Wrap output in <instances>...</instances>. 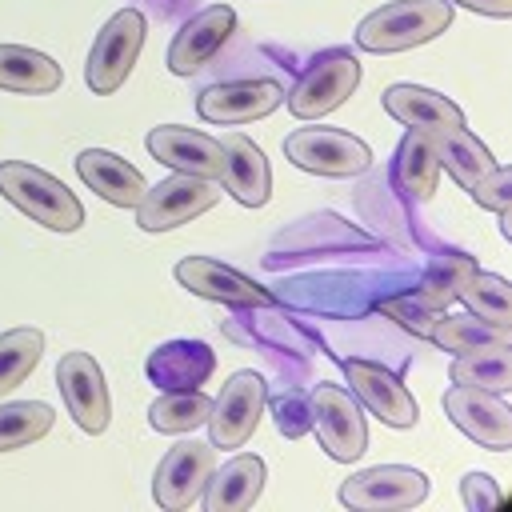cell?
I'll return each instance as SVG.
<instances>
[{"label": "cell", "mask_w": 512, "mask_h": 512, "mask_svg": "<svg viewBox=\"0 0 512 512\" xmlns=\"http://www.w3.org/2000/svg\"><path fill=\"white\" fill-rule=\"evenodd\" d=\"M0 196L52 232H76L84 224V204L68 184L28 160H0Z\"/></svg>", "instance_id": "cell-1"}, {"label": "cell", "mask_w": 512, "mask_h": 512, "mask_svg": "<svg viewBox=\"0 0 512 512\" xmlns=\"http://www.w3.org/2000/svg\"><path fill=\"white\" fill-rule=\"evenodd\" d=\"M452 24V0H392L368 12L356 28L364 52H404L436 40Z\"/></svg>", "instance_id": "cell-2"}, {"label": "cell", "mask_w": 512, "mask_h": 512, "mask_svg": "<svg viewBox=\"0 0 512 512\" xmlns=\"http://www.w3.org/2000/svg\"><path fill=\"white\" fill-rule=\"evenodd\" d=\"M140 48H144V16H140L136 8H120V12L96 32V44H92V52H88V64H84L88 88H92L96 96H112V92L128 80V72H132V64H136Z\"/></svg>", "instance_id": "cell-3"}, {"label": "cell", "mask_w": 512, "mask_h": 512, "mask_svg": "<svg viewBox=\"0 0 512 512\" xmlns=\"http://www.w3.org/2000/svg\"><path fill=\"white\" fill-rule=\"evenodd\" d=\"M360 84V60L344 48L336 52H324L320 60H312L304 68V76L296 80V88L284 96L288 100V112L300 116V120H320L328 116L332 108H340Z\"/></svg>", "instance_id": "cell-4"}, {"label": "cell", "mask_w": 512, "mask_h": 512, "mask_svg": "<svg viewBox=\"0 0 512 512\" xmlns=\"http://www.w3.org/2000/svg\"><path fill=\"white\" fill-rule=\"evenodd\" d=\"M216 200H220L216 180L176 172V176L160 180L156 188H144V196H140V204H136V224H140L144 232H168V228H180V224L196 220V216L208 212Z\"/></svg>", "instance_id": "cell-5"}, {"label": "cell", "mask_w": 512, "mask_h": 512, "mask_svg": "<svg viewBox=\"0 0 512 512\" xmlns=\"http://www.w3.org/2000/svg\"><path fill=\"white\" fill-rule=\"evenodd\" d=\"M308 416H312V432L320 436L324 452L332 460H356L368 448V424L360 404L352 400L348 388L340 384H316L308 396Z\"/></svg>", "instance_id": "cell-6"}, {"label": "cell", "mask_w": 512, "mask_h": 512, "mask_svg": "<svg viewBox=\"0 0 512 512\" xmlns=\"http://www.w3.org/2000/svg\"><path fill=\"white\" fill-rule=\"evenodd\" d=\"M284 156L316 176H360L372 164L368 144L340 128H296L284 140Z\"/></svg>", "instance_id": "cell-7"}, {"label": "cell", "mask_w": 512, "mask_h": 512, "mask_svg": "<svg viewBox=\"0 0 512 512\" xmlns=\"http://www.w3.org/2000/svg\"><path fill=\"white\" fill-rule=\"evenodd\" d=\"M216 468V444L208 440H180L168 448V456L160 460L156 476H152V496L160 508L168 512H184L200 500L208 476Z\"/></svg>", "instance_id": "cell-8"}, {"label": "cell", "mask_w": 512, "mask_h": 512, "mask_svg": "<svg viewBox=\"0 0 512 512\" xmlns=\"http://www.w3.org/2000/svg\"><path fill=\"white\" fill-rule=\"evenodd\" d=\"M424 496H428V476L404 464L364 468L340 484V500L360 512H400V508H416Z\"/></svg>", "instance_id": "cell-9"}, {"label": "cell", "mask_w": 512, "mask_h": 512, "mask_svg": "<svg viewBox=\"0 0 512 512\" xmlns=\"http://www.w3.org/2000/svg\"><path fill=\"white\" fill-rule=\"evenodd\" d=\"M264 400H268L264 376H256V372L228 376V384L220 388V396L212 400V412L204 420L208 432H212V444L216 448H244L248 436L256 432V420L264 412Z\"/></svg>", "instance_id": "cell-10"}, {"label": "cell", "mask_w": 512, "mask_h": 512, "mask_svg": "<svg viewBox=\"0 0 512 512\" xmlns=\"http://www.w3.org/2000/svg\"><path fill=\"white\" fill-rule=\"evenodd\" d=\"M444 412H448V420H452L468 440H476L480 448H492V452L512 448V412H508V404L500 400V392H484V388H472V384H456V388L444 392Z\"/></svg>", "instance_id": "cell-11"}, {"label": "cell", "mask_w": 512, "mask_h": 512, "mask_svg": "<svg viewBox=\"0 0 512 512\" xmlns=\"http://www.w3.org/2000/svg\"><path fill=\"white\" fill-rule=\"evenodd\" d=\"M56 388L72 412V420L84 428V432H104L108 428V416H112V404H108V384H104V372L100 364L88 356V352H64L60 364H56Z\"/></svg>", "instance_id": "cell-12"}, {"label": "cell", "mask_w": 512, "mask_h": 512, "mask_svg": "<svg viewBox=\"0 0 512 512\" xmlns=\"http://www.w3.org/2000/svg\"><path fill=\"white\" fill-rule=\"evenodd\" d=\"M344 376L352 384V396L388 428H412L416 424V400L400 384L396 372H388L376 360H344Z\"/></svg>", "instance_id": "cell-13"}, {"label": "cell", "mask_w": 512, "mask_h": 512, "mask_svg": "<svg viewBox=\"0 0 512 512\" xmlns=\"http://www.w3.org/2000/svg\"><path fill=\"white\" fill-rule=\"evenodd\" d=\"M280 100H284V88L276 80H224L200 92L196 112L208 124H244L280 108Z\"/></svg>", "instance_id": "cell-14"}, {"label": "cell", "mask_w": 512, "mask_h": 512, "mask_svg": "<svg viewBox=\"0 0 512 512\" xmlns=\"http://www.w3.org/2000/svg\"><path fill=\"white\" fill-rule=\"evenodd\" d=\"M232 32H236V12H232L228 4H212V8L196 12V16L176 32V40H172V48H168V68H172L176 76L200 72V68L228 44Z\"/></svg>", "instance_id": "cell-15"}, {"label": "cell", "mask_w": 512, "mask_h": 512, "mask_svg": "<svg viewBox=\"0 0 512 512\" xmlns=\"http://www.w3.org/2000/svg\"><path fill=\"white\" fill-rule=\"evenodd\" d=\"M176 280H180L188 292L204 296V300L248 304V308H268V304H272V296H268L256 280H248V276L236 272V268H224V264L212 260V256H184V260L176 264Z\"/></svg>", "instance_id": "cell-16"}, {"label": "cell", "mask_w": 512, "mask_h": 512, "mask_svg": "<svg viewBox=\"0 0 512 512\" xmlns=\"http://www.w3.org/2000/svg\"><path fill=\"white\" fill-rule=\"evenodd\" d=\"M148 152L172 172H188L204 180L220 176V140H212L208 132H196L184 124H160L148 132Z\"/></svg>", "instance_id": "cell-17"}, {"label": "cell", "mask_w": 512, "mask_h": 512, "mask_svg": "<svg viewBox=\"0 0 512 512\" xmlns=\"http://www.w3.org/2000/svg\"><path fill=\"white\" fill-rule=\"evenodd\" d=\"M240 204L260 208L272 196V172L264 152L244 136V132H228L220 140V176H216Z\"/></svg>", "instance_id": "cell-18"}, {"label": "cell", "mask_w": 512, "mask_h": 512, "mask_svg": "<svg viewBox=\"0 0 512 512\" xmlns=\"http://www.w3.org/2000/svg\"><path fill=\"white\" fill-rule=\"evenodd\" d=\"M260 492H264V460L252 452H240L228 464L212 468L200 492V504L204 512H244L260 500Z\"/></svg>", "instance_id": "cell-19"}, {"label": "cell", "mask_w": 512, "mask_h": 512, "mask_svg": "<svg viewBox=\"0 0 512 512\" xmlns=\"http://www.w3.org/2000/svg\"><path fill=\"white\" fill-rule=\"evenodd\" d=\"M380 104L392 120H400L404 128H420V132L464 124V112L448 96H440L432 88H420V84H392V88H384Z\"/></svg>", "instance_id": "cell-20"}, {"label": "cell", "mask_w": 512, "mask_h": 512, "mask_svg": "<svg viewBox=\"0 0 512 512\" xmlns=\"http://www.w3.org/2000/svg\"><path fill=\"white\" fill-rule=\"evenodd\" d=\"M76 172H80V180L96 192V196H104L108 204H116V208H136L140 204V196H144V176L128 164V160H120L116 152H104V148H88V152H80L76 156Z\"/></svg>", "instance_id": "cell-21"}, {"label": "cell", "mask_w": 512, "mask_h": 512, "mask_svg": "<svg viewBox=\"0 0 512 512\" xmlns=\"http://www.w3.org/2000/svg\"><path fill=\"white\" fill-rule=\"evenodd\" d=\"M424 136H428V148H432L436 164L448 168V176H452L460 188H472L488 168H496L492 152H488L464 124H460V128H432V132H424Z\"/></svg>", "instance_id": "cell-22"}, {"label": "cell", "mask_w": 512, "mask_h": 512, "mask_svg": "<svg viewBox=\"0 0 512 512\" xmlns=\"http://www.w3.org/2000/svg\"><path fill=\"white\" fill-rule=\"evenodd\" d=\"M0 88L20 96H44L60 88V64L24 44H0Z\"/></svg>", "instance_id": "cell-23"}, {"label": "cell", "mask_w": 512, "mask_h": 512, "mask_svg": "<svg viewBox=\"0 0 512 512\" xmlns=\"http://www.w3.org/2000/svg\"><path fill=\"white\" fill-rule=\"evenodd\" d=\"M428 340L444 352H476V348H496V344H512V324H492L484 316H448L440 312Z\"/></svg>", "instance_id": "cell-24"}, {"label": "cell", "mask_w": 512, "mask_h": 512, "mask_svg": "<svg viewBox=\"0 0 512 512\" xmlns=\"http://www.w3.org/2000/svg\"><path fill=\"white\" fill-rule=\"evenodd\" d=\"M452 384H472V388H484V392H500L504 396L512 388V344L456 352V360H452Z\"/></svg>", "instance_id": "cell-25"}, {"label": "cell", "mask_w": 512, "mask_h": 512, "mask_svg": "<svg viewBox=\"0 0 512 512\" xmlns=\"http://www.w3.org/2000/svg\"><path fill=\"white\" fill-rule=\"evenodd\" d=\"M436 176H440V164L428 148V136L420 128H408V136L400 140V152H396V184L412 200H428L436 192Z\"/></svg>", "instance_id": "cell-26"}, {"label": "cell", "mask_w": 512, "mask_h": 512, "mask_svg": "<svg viewBox=\"0 0 512 512\" xmlns=\"http://www.w3.org/2000/svg\"><path fill=\"white\" fill-rule=\"evenodd\" d=\"M208 412H212V400H208L204 392H196V388H176V392L156 396V404L148 408V424H152L156 432L180 436V432L200 428V424L208 420Z\"/></svg>", "instance_id": "cell-27"}, {"label": "cell", "mask_w": 512, "mask_h": 512, "mask_svg": "<svg viewBox=\"0 0 512 512\" xmlns=\"http://www.w3.org/2000/svg\"><path fill=\"white\" fill-rule=\"evenodd\" d=\"M472 272H476V264H472L468 256H460V252L440 256V260L428 268L424 284L416 288V300H420L424 308H432V312H444L452 300H460V288L468 284Z\"/></svg>", "instance_id": "cell-28"}, {"label": "cell", "mask_w": 512, "mask_h": 512, "mask_svg": "<svg viewBox=\"0 0 512 512\" xmlns=\"http://www.w3.org/2000/svg\"><path fill=\"white\" fill-rule=\"evenodd\" d=\"M44 336L36 328H12L0 336V396H8L16 384L28 380V372L40 364Z\"/></svg>", "instance_id": "cell-29"}, {"label": "cell", "mask_w": 512, "mask_h": 512, "mask_svg": "<svg viewBox=\"0 0 512 512\" xmlns=\"http://www.w3.org/2000/svg\"><path fill=\"white\" fill-rule=\"evenodd\" d=\"M52 428V408L40 400H12L0 404V452L24 448L32 440H40Z\"/></svg>", "instance_id": "cell-30"}, {"label": "cell", "mask_w": 512, "mask_h": 512, "mask_svg": "<svg viewBox=\"0 0 512 512\" xmlns=\"http://www.w3.org/2000/svg\"><path fill=\"white\" fill-rule=\"evenodd\" d=\"M460 300L468 304L472 316H484L492 324H512V288L496 272H472L468 284L460 288Z\"/></svg>", "instance_id": "cell-31"}, {"label": "cell", "mask_w": 512, "mask_h": 512, "mask_svg": "<svg viewBox=\"0 0 512 512\" xmlns=\"http://www.w3.org/2000/svg\"><path fill=\"white\" fill-rule=\"evenodd\" d=\"M468 192H472V200H476L480 208L508 212V208H512V168H504V164L488 168V172H484Z\"/></svg>", "instance_id": "cell-32"}, {"label": "cell", "mask_w": 512, "mask_h": 512, "mask_svg": "<svg viewBox=\"0 0 512 512\" xmlns=\"http://www.w3.org/2000/svg\"><path fill=\"white\" fill-rule=\"evenodd\" d=\"M384 312L396 316L408 332H416V336H424V340H428V332H432V324H436V316H440V312L424 308L416 296H412V300H384Z\"/></svg>", "instance_id": "cell-33"}, {"label": "cell", "mask_w": 512, "mask_h": 512, "mask_svg": "<svg viewBox=\"0 0 512 512\" xmlns=\"http://www.w3.org/2000/svg\"><path fill=\"white\" fill-rule=\"evenodd\" d=\"M460 500H464L468 512H484V508H496V504H500V488L492 484V476L468 472V476L460 480Z\"/></svg>", "instance_id": "cell-34"}, {"label": "cell", "mask_w": 512, "mask_h": 512, "mask_svg": "<svg viewBox=\"0 0 512 512\" xmlns=\"http://www.w3.org/2000/svg\"><path fill=\"white\" fill-rule=\"evenodd\" d=\"M456 4H464V8H472L480 16H496V20L512 16V0H456Z\"/></svg>", "instance_id": "cell-35"}]
</instances>
